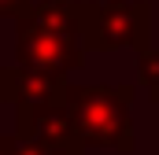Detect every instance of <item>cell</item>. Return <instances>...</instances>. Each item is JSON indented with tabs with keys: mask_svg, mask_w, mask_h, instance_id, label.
<instances>
[{
	"mask_svg": "<svg viewBox=\"0 0 159 155\" xmlns=\"http://www.w3.org/2000/svg\"><path fill=\"white\" fill-rule=\"evenodd\" d=\"M15 55H19V67L22 70H34V74H52L63 78L67 70H74L81 59H85V41L78 30V15H74V4L67 0H41L34 7L19 11L15 15Z\"/></svg>",
	"mask_w": 159,
	"mask_h": 155,
	"instance_id": "1",
	"label": "cell"
},
{
	"mask_svg": "<svg viewBox=\"0 0 159 155\" xmlns=\"http://www.w3.org/2000/svg\"><path fill=\"white\" fill-rule=\"evenodd\" d=\"M67 111L74 118V129L89 140H104V144H133V126H129V100L133 89L129 85H67L63 92Z\"/></svg>",
	"mask_w": 159,
	"mask_h": 155,
	"instance_id": "2",
	"label": "cell"
},
{
	"mask_svg": "<svg viewBox=\"0 0 159 155\" xmlns=\"http://www.w3.org/2000/svg\"><path fill=\"white\" fill-rule=\"evenodd\" d=\"M78 30L85 48L115 52V48H137L148 52V4L144 0H104V4H74Z\"/></svg>",
	"mask_w": 159,
	"mask_h": 155,
	"instance_id": "3",
	"label": "cell"
},
{
	"mask_svg": "<svg viewBox=\"0 0 159 155\" xmlns=\"http://www.w3.org/2000/svg\"><path fill=\"white\" fill-rule=\"evenodd\" d=\"M67 92V81L52 74H34V70H22V67H4L0 70V96L15 100V107H26V104H56L63 100Z\"/></svg>",
	"mask_w": 159,
	"mask_h": 155,
	"instance_id": "4",
	"label": "cell"
},
{
	"mask_svg": "<svg viewBox=\"0 0 159 155\" xmlns=\"http://www.w3.org/2000/svg\"><path fill=\"white\" fill-rule=\"evenodd\" d=\"M141 78L152 85V96L159 100V52H141Z\"/></svg>",
	"mask_w": 159,
	"mask_h": 155,
	"instance_id": "5",
	"label": "cell"
},
{
	"mask_svg": "<svg viewBox=\"0 0 159 155\" xmlns=\"http://www.w3.org/2000/svg\"><path fill=\"white\" fill-rule=\"evenodd\" d=\"M26 7H30V0H0V15H19Z\"/></svg>",
	"mask_w": 159,
	"mask_h": 155,
	"instance_id": "6",
	"label": "cell"
}]
</instances>
